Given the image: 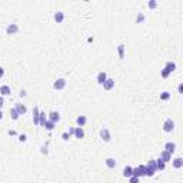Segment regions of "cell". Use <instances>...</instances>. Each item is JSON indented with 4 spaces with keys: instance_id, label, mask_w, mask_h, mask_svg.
<instances>
[{
    "instance_id": "8fae6325",
    "label": "cell",
    "mask_w": 183,
    "mask_h": 183,
    "mask_svg": "<svg viewBox=\"0 0 183 183\" xmlns=\"http://www.w3.org/2000/svg\"><path fill=\"white\" fill-rule=\"evenodd\" d=\"M86 122H87V117L84 116V115H80V116H77L76 117V123L82 127V126H84L86 125Z\"/></svg>"
},
{
    "instance_id": "8d00e7d4",
    "label": "cell",
    "mask_w": 183,
    "mask_h": 183,
    "mask_svg": "<svg viewBox=\"0 0 183 183\" xmlns=\"http://www.w3.org/2000/svg\"><path fill=\"white\" fill-rule=\"evenodd\" d=\"M20 96H21V97H23V96H26V92H24V90H21V92H20Z\"/></svg>"
},
{
    "instance_id": "83f0119b",
    "label": "cell",
    "mask_w": 183,
    "mask_h": 183,
    "mask_svg": "<svg viewBox=\"0 0 183 183\" xmlns=\"http://www.w3.org/2000/svg\"><path fill=\"white\" fill-rule=\"evenodd\" d=\"M147 6H149V7H150V9H155V7H156V6H158V3H156V1H155V0H150V1H149V3H147Z\"/></svg>"
},
{
    "instance_id": "7a4b0ae2",
    "label": "cell",
    "mask_w": 183,
    "mask_h": 183,
    "mask_svg": "<svg viewBox=\"0 0 183 183\" xmlns=\"http://www.w3.org/2000/svg\"><path fill=\"white\" fill-rule=\"evenodd\" d=\"M132 176H135V178H140V176H146V166H143V165H140V166H137V168H135V169L132 170Z\"/></svg>"
},
{
    "instance_id": "f546056e",
    "label": "cell",
    "mask_w": 183,
    "mask_h": 183,
    "mask_svg": "<svg viewBox=\"0 0 183 183\" xmlns=\"http://www.w3.org/2000/svg\"><path fill=\"white\" fill-rule=\"evenodd\" d=\"M129 183H139V178L132 176V178H130V182H129Z\"/></svg>"
},
{
    "instance_id": "ac0fdd59",
    "label": "cell",
    "mask_w": 183,
    "mask_h": 183,
    "mask_svg": "<svg viewBox=\"0 0 183 183\" xmlns=\"http://www.w3.org/2000/svg\"><path fill=\"white\" fill-rule=\"evenodd\" d=\"M155 162H156V168H158V170H165V168H166V163H165V162H163L160 158H159L158 160H155Z\"/></svg>"
},
{
    "instance_id": "d590c367",
    "label": "cell",
    "mask_w": 183,
    "mask_h": 183,
    "mask_svg": "<svg viewBox=\"0 0 183 183\" xmlns=\"http://www.w3.org/2000/svg\"><path fill=\"white\" fill-rule=\"evenodd\" d=\"M20 140H21V142H24V140H26V136H24V135H21V136H20Z\"/></svg>"
},
{
    "instance_id": "d6a6232c",
    "label": "cell",
    "mask_w": 183,
    "mask_h": 183,
    "mask_svg": "<svg viewBox=\"0 0 183 183\" xmlns=\"http://www.w3.org/2000/svg\"><path fill=\"white\" fill-rule=\"evenodd\" d=\"M3 76H4V69H3V67H0V79H1Z\"/></svg>"
},
{
    "instance_id": "5bb4252c",
    "label": "cell",
    "mask_w": 183,
    "mask_h": 183,
    "mask_svg": "<svg viewBox=\"0 0 183 183\" xmlns=\"http://www.w3.org/2000/svg\"><path fill=\"white\" fill-rule=\"evenodd\" d=\"M16 110L19 112V115H24V113L27 112V109H26V106H24L23 103H17V105H16Z\"/></svg>"
},
{
    "instance_id": "52a82bcc",
    "label": "cell",
    "mask_w": 183,
    "mask_h": 183,
    "mask_svg": "<svg viewBox=\"0 0 183 183\" xmlns=\"http://www.w3.org/2000/svg\"><path fill=\"white\" fill-rule=\"evenodd\" d=\"M39 120H40V112H39V107L34 106V109H33V122H34V125H39Z\"/></svg>"
},
{
    "instance_id": "44dd1931",
    "label": "cell",
    "mask_w": 183,
    "mask_h": 183,
    "mask_svg": "<svg viewBox=\"0 0 183 183\" xmlns=\"http://www.w3.org/2000/svg\"><path fill=\"white\" fill-rule=\"evenodd\" d=\"M182 166H183V159L182 158H176V159L173 160V168L179 169V168H182Z\"/></svg>"
},
{
    "instance_id": "4dcf8cb0",
    "label": "cell",
    "mask_w": 183,
    "mask_h": 183,
    "mask_svg": "<svg viewBox=\"0 0 183 183\" xmlns=\"http://www.w3.org/2000/svg\"><path fill=\"white\" fill-rule=\"evenodd\" d=\"M62 137H63V140H67L70 136H69V133H63V136H62Z\"/></svg>"
},
{
    "instance_id": "9a60e30c",
    "label": "cell",
    "mask_w": 183,
    "mask_h": 183,
    "mask_svg": "<svg viewBox=\"0 0 183 183\" xmlns=\"http://www.w3.org/2000/svg\"><path fill=\"white\" fill-rule=\"evenodd\" d=\"M160 159H162V160L166 163V162H169V160L172 159V155H170V153H168L166 150H163V152L160 153Z\"/></svg>"
},
{
    "instance_id": "d6986e66",
    "label": "cell",
    "mask_w": 183,
    "mask_h": 183,
    "mask_svg": "<svg viewBox=\"0 0 183 183\" xmlns=\"http://www.w3.org/2000/svg\"><path fill=\"white\" fill-rule=\"evenodd\" d=\"M146 169H149V170H152V172H158V168H156V162L155 160H149V163H147V166H146Z\"/></svg>"
},
{
    "instance_id": "ba28073f",
    "label": "cell",
    "mask_w": 183,
    "mask_h": 183,
    "mask_svg": "<svg viewBox=\"0 0 183 183\" xmlns=\"http://www.w3.org/2000/svg\"><path fill=\"white\" fill-rule=\"evenodd\" d=\"M49 120H52L53 123H57V122L60 120L59 112H50V113H49Z\"/></svg>"
},
{
    "instance_id": "6da1fadb",
    "label": "cell",
    "mask_w": 183,
    "mask_h": 183,
    "mask_svg": "<svg viewBox=\"0 0 183 183\" xmlns=\"http://www.w3.org/2000/svg\"><path fill=\"white\" fill-rule=\"evenodd\" d=\"M175 69H176V63H173V62H168L166 66H165V69L162 70V77H163V79H168L169 74H170Z\"/></svg>"
},
{
    "instance_id": "8992f818",
    "label": "cell",
    "mask_w": 183,
    "mask_h": 183,
    "mask_svg": "<svg viewBox=\"0 0 183 183\" xmlns=\"http://www.w3.org/2000/svg\"><path fill=\"white\" fill-rule=\"evenodd\" d=\"M100 137H102V139H103L105 142H110L112 136H110V132H109V129L103 127V129L100 130Z\"/></svg>"
},
{
    "instance_id": "f1b7e54d",
    "label": "cell",
    "mask_w": 183,
    "mask_h": 183,
    "mask_svg": "<svg viewBox=\"0 0 183 183\" xmlns=\"http://www.w3.org/2000/svg\"><path fill=\"white\" fill-rule=\"evenodd\" d=\"M143 19H145V16H143V14L140 13V14L137 16V19H136V21H137V23H140V21H143Z\"/></svg>"
},
{
    "instance_id": "4fadbf2b",
    "label": "cell",
    "mask_w": 183,
    "mask_h": 183,
    "mask_svg": "<svg viewBox=\"0 0 183 183\" xmlns=\"http://www.w3.org/2000/svg\"><path fill=\"white\" fill-rule=\"evenodd\" d=\"M74 136H76L77 139H83V137H84V132H83V129H82L80 126L74 127Z\"/></svg>"
},
{
    "instance_id": "cb8c5ba5",
    "label": "cell",
    "mask_w": 183,
    "mask_h": 183,
    "mask_svg": "<svg viewBox=\"0 0 183 183\" xmlns=\"http://www.w3.org/2000/svg\"><path fill=\"white\" fill-rule=\"evenodd\" d=\"M10 116H11V119H13V120H17V119H19V116H20V115H19V112L16 110V107L10 109Z\"/></svg>"
},
{
    "instance_id": "3957f363",
    "label": "cell",
    "mask_w": 183,
    "mask_h": 183,
    "mask_svg": "<svg viewBox=\"0 0 183 183\" xmlns=\"http://www.w3.org/2000/svg\"><path fill=\"white\" fill-rule=\"evenodd\" d=\"M173 129H175V122H173L172 119L165 120V123H163V130H165V132H172Z\"/></svg>"
},
{
    "instance_id": "4316f807",
    "label": "cell",
    "mask_w": 183,
    "mask_h": 183,
    "mask_svg": "<svg viewBox=\"0 0 183 183\" xmlns=\"http://www.w3.org/2000/svg\"><path fill=\"white\" fill-rule=\"evenodd\" d=\"M169 97H170V93H168V92H163V93L160 95V99H162V100H168Z\"/></svg>"
},
{
    "instance_id": "ffe728a7",
    "label": "cell",
    "mask_w": 183,
    "mask_h": 183,
    "mask_svg": "<svg viewBox=\"0 0 183 183\" xmlns=\"http://www.w3.org/2000/svg\"><path fill=\"white\" fill-rule=\"evenodd\" d=\"M0 93H1L3 96H7V95H10V93H11V89H10L9 86H6V84H4V86H1V87H0Z\"/></svg>"
},
{
    "instance_id": "d4e9b609",
    "label": "cell",
    "mask_w": 183,
    "mask_h": 183,
    "mask_svg": "<svg viewBox=\"0 0 183 183\" xmlns=\"http://www.w3.org/2000/svg\"><path fill=\"white\" fill-rule=\"evenodd\" d=\"M54 125H56V123H53L52 120H47L46 125H44V127H46V130H53V129H54Z\"/></svg>"
},
{
    "instance_id": "484cf974",
    "label": "cell",
    "mask_w": 183,
    "mask_h": 183,
    "mask_svg": "<svg viewBox=\"0 0 183 183\" xmlns=\"http://www.w3.org/2000/svg\"><path fill=\"white\" fill-rule=\"evenodd\" d=\"M117 52H119V57H120V59H123V57H125V46H123V44H120V46L117 47Z\"/></svg>"
},
{
    "instance_id": "1f68e13d",
    "label": "cell",
    "mask_w": 183,
    "mask_h": 183,
    "mask_svg": "<svg viewBox=\"0 0 183 183\" xmlns=\"http://www.w3.org/2000/svg\"><path fill=\"white\" fill-rule=\"evenodd\" d=\"M70 135H74V127H70V129H69V136H70Z\"/></svg>"
},
{
    "instance_id": "603a6c76",
    "label": "cell",
    "mask_w": 183,
    "mask_h": 183,
    "mask_svg": "<svg viewBox=\"0 0 183 183\" xmlns=\"http://www.w3.org/2000/svg\"><path fill=\"white\" fill-rule=\"evenodd\" d=\"M132 170H133V169H132L130 166H126V168L123 169V176H125V178H132Z\"/></svg>"
},
{
    "instance_id": "5b68a950",
    "label": "cell",
    "mask_w": 183,
    "mask_h": 183,
    "mask_svg": "<svg viewBox=\"0 0 183 183\" xmlns=\"http://www.w3.org/2000/svg\"><path fill=\"white\" fill-rule=\"evenodd\" d=\"M6 32H7V34H16V33L19 32V26H17L16 23H10V24L6 27Z\"/></svg>"
},
{
    "instance_id": "e575fe53",
    "label": "cell",
    "mask_w": 183,
    "mask_h": 183,
    "mask_svg": "<svg viewBox=\"0 0 183 183\" xmlns=\"http://www.w3.org/2000/svg\"><path fill=\"white\" fill-rule=\"evenodd\" d=\"M179 93H183V84H179Z\"/></svg>"
},
{
    "instance_id": "30bf717a",
    "label": "cell",
    "mask_w": 183,
    "mask_h": 183,
    "mask_svg": "<svg viewBox=\"0 0 183 183\" xmlns=\"http://www.w3.org/2000/svg\"><path fill=\"white\" fill-rule=\"evenodd\" d=\"M106 79H107L106 72H99V74H97V83H99V84H103V83L106 82Z\"/></svg>"
},
{
    "instance_id": "9c48e42d",
    "label": "cell",
    "mask_w": 183,
    "mask_h": 183,
    "mask_svg": "<svg viewBox=\"0 0 183 183\" xmlns=\"http://www.w3.org/2000/svg\"><path fill=\"white\" fill-rule=\"evenodd\" d=\"M113 86H115V80L113 79H106V82L103 83V89L105 90H110V89H113Z\"/></svg>"
},
{
    "instance_id": "74e56055",
    "label": "cell",
    "mask_w": 183,
    "mask_h": 183,
    "mask_svg": "<svg viewBox=\"0 0 183 183\" xmlns=\"http://www.w3.org/2000/svg\"><path fill=\"white\" fill-rule=\"evenodd\" d=\"M1 119H3V112L0 110V120H1Z\"/></svg>"
},
{
    "instance_id": "836d02e7",
    "label": "cell",
    "mask_w": 183,
    "mask_h": 183,
    "mask_svg": "<svg viewBox=\"0 0 183 183\" xmlns=\"http://www.w3.org/2000/svg\"><path fill=\"white\" fill-rule=\"evenodd\" d=\"M3 105H4V100H3V97L0 96V110H1V107H3Z\"/></svg>"
},
{
    "instance_id": "7402d4cb",
    "label": "cell",
    "mask_w": 183,
    "mask_h": 183,
    "mask_svg": "<svg viewBox=\"0 0 183 183\" xmlns=\"http://www.w3.org/2000/svg\"><path fill=\"white\" fill-rule=\"evenodd\" d=\"M46 122H47V119H46V113H44V112H40V120H39V125L44 127Z\"/></svg>"
},
{
    "instance_id": "7c38bea8",
    "label": "cell",
    "mask_w": 183,
    "mask_h": 183,
    "mask_svg": "<svg viewBox=\"0 0 183 183\" xmlns=\"http://www.w3.org/2000/svg\"><path fill=\"white\" fill-rule=\"evenodd\" d=\"M165 150H166L168 153H170V155H172V153L176 150V145H175V143H172V142H169V143H166V145H165Z\"/></svg>"
},
{
    "instance_id": "2e32d148",
    "label": "cell",
    "mask_w": 183,
    "mask_h": 183,
    "mask_svg": "<svg viewBox=\"0 0 183 183\" xmlns=\"http://www.w3.org/2000/svg\"><path fill=\"white\" fill-rule=\"evenodd\" d=\"M116 165H117V163H116V160H115L113 158H107V159H106V166H107V168L115 169V168H116Z\"/></svg>"
},
{
    "instance_id": "277c9868",
    "label": "cell",
    "mask_w": 183,
    "mask_h": 183,
    "mask_svg": "<svg viewBox=\"0 0 183 183\" xmlns=\"http://www.w3.org/2000/svg\"><path fill=\"white\" fill-rule=\"evenodd\" d=\"M53 87H54L56 90H63V89L66 87V80H64V79H57V80L53 83Z\"/></svg>"
},
{
    "instance_id": "e0dca14e",
    "label": "cell",
    "mask_w": 183,
    "mask_h": 183,
    "mask_svg": "<svg viewBox=\"0 0 183 183\" xmlns=\"http://www.w3.org/2000/svg\"><path fill=\"white\" fill-rule=\"evenodd\" d=\"M63 19H64V13H63V11H56V13H54V20H56L57 23H62Z\"/></svg>"
}]
</instances>
